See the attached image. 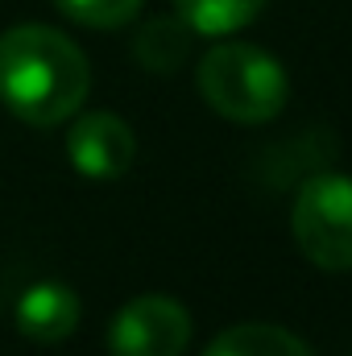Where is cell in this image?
<instances>
[{"mask_svg":"<svg viewBox=\"0 0 352 356\" xmlns=\"http://www.w3.org/2000/svg\"><path fill=\"white\" fill-rule=\"evenodd\" d=\"M91 67L83 50L50 25H17L0 33V104L25 124L50 129L88 99Z\"/></svg>","mask_w":352,"mask_h":356,"instance_id":"1","label":"cell"},{"mask_svg":"<svg viewBox=\"0 0 352 356\" xmlns=\"http://www.w3.org/2000/svg\"><path fill=\"white\" fill-rule=\"evenodd\" d=\"M199 95L216 116L232 124H265L286 108L290 79L262 46L220 42L199 58Z\"/></svg>","mask_w":352,"mask_h":356,"instance_id":"2","label":"cell"},{"mask_svg":"<svg viewBox=\"0 0 352 356\" xmlns=\"http://www.w3.org/2000/svg\"><path fill=\"white\" fill-rule=\"evenodd\" d=\"M290 236L298 253L319 269L349 273L352 269V178L311 175L290 207Z\"/></svg>","mask_w":352,"mask_h":356,"instance_id":"3","label":"cell"},{"mask_svg":"<svg viewBox=\"0 0 352 356\" xmlns=\"http://www.w3.org/2000/svg\"><path fill=\"white\" fill-rule=\"evenodd\" d=\"M191 344V315L178 298L141 294L108 323L112 356H182Z\"/></svg>","mask_w":352,"mask_h":356,"instance_id":"4","label":"cell"},{"mask_svg":"<svg viewBox=\"0 0 352 356\" xmlns=\"http://www.w3.org/2000/svg\"><path fill=\"white\" fill-rule=\"evenodd\" d=\"M67 154H71V166L83 178L112 182V178H120L133 166L137 137H133V129L116 112H88V116H79L71 124Z\"/></svg>","mask_w":352,"mask_h":356,"instance_id":"5","label":"cell"},{"mask_svg":"<svg viewBox=\"0 0 352 356\" xmlns=\"http://www.w3.org/2000/svg\"><path fill=\"white\" fill-rule=\"evenodd\" d=\"M17 327L33 344H58L79 327V294L63 282H38L17 298Z\"/></svg>","mask_w":352,"mask_h":356,"instance_id":"6","label":"cell"},{"mask_svg":"<svg viewBox=\"0 0 352 356\" xmlns=\"http://www.w3.org/2000/svg\"><path fill=\"white\" fill-rule=\"evenodd\" d=\"M191 33L195 29L182 17H154V21H145L137 29L133 58L154 75H175L186 63V54H191Z\"/></svg>","mask_w":352,"mask_h":356,"instance_id":"7","label":"cell"},{"mask_svg":"<svg viewBox=\"0 0 352 356\" xmlns=\"http://www.w3.org/2000/svg\"><path fill=\"white\" fill-rule=\"evenodd\" d=\"M203 356H315L294 332L278 327V323H237L228 332H220Z\"/></svg>","mask_w":352,"mask_h":356,"instance_id":"8","label":"cell"},{"mask_svg":"<svg viewBox=\"0 0 352 356\" xmlns=\"http://www.w3.org/2000/svg\"><path fill=\"white\" fill-rule=\"evenodd\" d=\"M262 8L265 0H175L178 17L195 33H207V38H224V33L253 25L262 17Z\"/></svg>","mask_w":352,"mask_h":356,"instance_id":"9","label":"cell"},{"mask_svg":"<svg viewBox=\"0 0 352 356\" xmlns=\"http://www.w3.org/2000/svg\"><path fill=\"white\" fill-rule=\"evenodd\" d=\"M54 4L58 13H67L88 29H116V25H129L145 0H54Z\"/></svg>","mask_w":352,"mask_h":356,"instance_id":"10","label":"cell"}]
</instances>
